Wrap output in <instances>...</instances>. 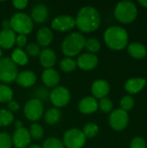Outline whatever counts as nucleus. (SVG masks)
Wrapping results in <instances>:
<instances>
[{
    "label": "nucleus",
    "mask_w": 147,
    "mask_h": 148,
    "mask_svg": "<svg viewBox=\"0 0 147 148\" xmlns=\"http://www.w3.org/2000/svg\"><path fill=\"white\" fill-rule=\"evenodd\" d=\"M75 24L80 31L90 33L95 31L101 24V15L93 6L82 7L75 17Z\"/></svg>",
    "instance_id": "obj_1"
},
{
    "label": "nucleus",
    "mask_w": 147,
    "mask_h": 148,
    "mask_svg": "<svg viewBox=\"0 0 147 148\" xmlns=\"http://www.w3.org/2000/svg\"><path fill=\"white\" fill-rule=\"evenodd\" d=\"M128 33L120 26H111L104 33V41L107 46L113 50H121L128 44Z\"/></svg>",
    "instance_id": "obj_2"
},
{
    "label": "nucleus",
    "mask_w": 147,
    "mask_h": 148,
    "mask_svg": "<svg viewBox=\"0 0 147 148\" xmlns=\"http://www.w3.org/2000/svg\"><path fill=\"white\" fill-rule=\"evenodd\" d=\"M86 38L80 32H73L68 35L62 42V51L67 57L77 56L85 47Z\"/></svg>",
    "instance_id": "obj_3"
},
{
    "label": "nucleus",
    "mask_w": 147,
    "mask_h": 148,
    "mask_svg": "<svg viewBox=\"0 0 147 148\" xmlns=\"http://www.w3.org/2000/svg\"><path fill=\"white\" fill-rule=\"evenodd\" d=\"M138 15V8L136 4L128 0L121 1L117 3L114 9L115 18L122 23H133Z\"/></svg>",
    "instance_id": "obj_4"
},
{
    "label": "nucleus",
    "mask_w": 147,
    "mask_h": 148,
    "mask_svg": "<svg viewBox=\"0 0 147 148\" xmlns=\"http://www.w3.org/2000/svg\"><path fill=\"white\" fill-rule=\"evenodd\" d=\"M10 29L18 35H29L34 28V22L31 17L24 12L15 13L10 19Z\"/></svg>",
    "instance_id": "obj_5"
},
{
    "label": "nucleus",
    "mask_w": 147,
    "mask_h": 148,
    "mask_svg": "<svg viewBox=\"0 0 147 148\" xmlns=\"http://www.w3.org/2000/svg\"><path fill=\"white\" fill-rule=\"evenodd\" d=\"M17 74V66L10 57H2L0 59V82L11 83L16 81Z\"/></svg>",
    "instance_id": "obj_6"
},
{
    "label": "nucleus",
    "mask_w": 147,
    "mask_h": 148,
    "mask_svg": "<svg viewBox=\"0 0 147 148\" xmlns=\"http://www.w3.org/2000/svg\"><path fill=\"white\" fill-rule=\"evenodd\" d=\"M86 137L78 128L67 130L63 134V144L67 148H82L86 144Z\"/></svg>",
    "instance_id": "obj_7"
},
{
    "label": "nucleus",
    "mask_w": 147,
    "mask_h": 148,
    "mask_svg": "<svg viewBox=\"0 0 147 148\" xmlns=\"http://www.w3.org/2000/svg\"><path fill=\"white\" fill-rule=\"evenodd\" d=\"M44 112V108L41 100L33 98L28 101L23 108V113L25 117L30 121H39Z\"/></svg>",
    "instance_id": "obj_8"
},
{
    "label": "nucleus",
    "mask_w": 147,
    "mask_h": 148,
    "mask_svg": "<svg viewBox=\"0 0 147 148\" xmlns=\"http://www.w3.org/2000/svg\"><path fill=\"white\" fill-rule=\"evenodd\" d=\"M71 95L69 90L63 86L55 87L49 94V100L56 108L67 106L69 103Z\"/></svg>",
    "instance_id": "obj_9"
},
{
    "label": "nucleus",
    "mask_w": 147,
    "mask_h": 148,
    "mask_svg": "<svg viewBox=\"0 0 147 148\" xmlns=\"http://www.w3.org/2000/svg\"><path fill=\"white\" fill-rule=\"evenodd\" d=\"M129 122V116L127 112L121 108L115 109L111 112L109 116V125L116 131L124 130Z\"/></svg>",
    "instance_id": "obj_10"
},
{
    "label": "nucleus",
    "mask_w": 147,
    "mask_h": 148,
    "mask_svg": "<svg viewBox=\"0 0 147 148\" xmlns=\"http://www.w3.org/2000/svg\"><path fill=\"white\" fill-rule=\"evenodd\" d=\"M75 27H76L75 18L68 15L57 16L51 22V28L59 32L69 31Z\"/></svg>",
    "instance_id": "obj_11"
},
{
    "label": "nucleus",
    "mask_w": 147,
    "mask_h": 148,
    "mask_svg": "<svg viewBox=\"0 0 147 148\" xmlns=\"http://www.w3.org/2000/svg\"><path fill=\"white\" fill-rule=\"evenodd\" d=\"M11 139L12 144L16 148H27L31 141L29 132L25 127L16 129Z\"/></svg>",
    "instance_id": "obj_12"
},
{
    "label": "nucleus",
    "mask_w": 147,
    "mask_h": 148,
    "mask_svg": "<svg viewBox=\"0 0 147 148\" xmlns=\"http://www.w3.org/2000/svg\"><path fill=\"white\" fill-rule=\"evenodd\" d=\"M98 63H99V59L97 56L88 52L83 53L81 56H79L76 62L77 66L84 71L93 70L97 67Z\"/></svg>",
    "instance_id": "obj_13"
},
{
    "label": "nucleus",
    "mask_w": 147,
    "mask_h": 148,
    "mask_svg": "<svg viewBox=\"0 0 147 148\" xmlns=\"http://www.w3.org/2000/svg\"><path fill=\"white\" fill-rule=\"evenodd\" d=\"M110 91L109 83L102 79L96 80L93 82L91 86V92L93 94V97L95 99H102L105 98Z\"/></svg>",
    "instance_id": "obj_14"
},
{
    "label": "nucleus",
    "mask_w": 147,
    "mask_h": 148,
    "mask_svg": "<svg viewBox=\"0 0 147 148\" xmlns=\"http://www.w3.org/2000/svg\"><path fill=\"white\" fill-rule=\"evenodd\" d=\"M99 104L97 100L93 96H86L81 99L78 104V109L81 114H91L97 111Z\"/></svg>",
    "instance_id": "obj_15"
},
{
    "label": "nucleus",
    "mask_w": 147,
    "mask_h": 148,
    "mask_svg": "<svg viewBox=\"0 0 147 148\" xmlns=\"http://www.w3.org/2000/svg\"><path fill=\"white\" fill-rule=\"evenodd\" d=\"M49 16V10L43 3H37L34 5L31 10V19L36 23H45Z\"/></svg>",
    "instance_id": "obj_16"
},
{
    "label": "nucleus",
    "mask_w": 147,
    "mask_h": 148,
    "mask_svg": "<svg viewBox=\"0 0 147 148\" xmlns=\"http://www.w3.org/2000/svg\"><path fill=\"white\" fill-rule=\"evenodd\" d=\"M56 54L51 49H42L39 55V61L42 67L47 69H52L56 62Z\"/></svg>",
    "instance_id": "obj_17"
},
{
    "label": "nucleus",
    "mask_w": 147,
    "mask_h": 148,
    "mask_svg": "<svg viewBox=\"0 0 147 148\" xmlns=\"http://www.w3.org/2000/svg\"><path fill=\"white\" fill-rule=\"evenodd\" d=\"M60 75L54 69H47L42 74V81L48 88H55L60 82Z\"/></svg>",
    "instance_id": "obj_18"
},
{
    "label": "nucleus",
    "mask_w": 147,
    "mask_h": 148,
    "mask_svg": "<svg viewBox=\"0 0 147 148\" xmlns=\"http://www.w3.org/2000/svg\"><path fill=\"white\" fill-rule=\"evenodd\" d=\"M37 80L36 75L29 70H25L21 73H18L16 78V82L17 85L23 88L32 87Z\"/></svg>",
    "instance_id": "obj_19"
},
{
    "label": "nucleus",
    "mask_w": 147,
    "mask_h": 148,
    "mask_svg": "<svg viewBox=\"0 0 147 148\" xmlns=\"http://www.w3.org/2000/svg\"><path fill=\"white\" fill-rule=\"evenodd\" d=\"M146 85V80L145 78L136 77L127 80L125 83V89L131 95L139 93L144 89Z\"/></svg>",
    "instance_id": "obj_20"
},
{
    "label": "nucleus",
    "mask_w": 147,
    "mask_h": 148,
    "mask_svg": "<svg viewBox=\"0 0 147 148\" xmlns=\"http://www.w3.org/2000/svg\"><path fill=\"white\" fill-rule=\"evenodd\" d=\"M16 33L11 29H2L0 31V48L3 49H11L16 43Z\"/></svg>",
    "instance_id": "obj_21"
},
{
    "label": "nucleus",
    "mask_w": 147,
    "mask_h": 148,
    "mask_svg": "<svg viewBox=\"0 0 147 148\" xmlns=\"http://www.w3.org/2000/svg\"><path fill=\"white\" fill-rule=\"evenodd\" d=\"M53 32L48 27H42L36 33V42L40 47L47 48L53 41Z\"/></svg>",
    "instance_id": "obj_22"
},
{
    "label": "nucleus",
    "mask_w": 147,
    "mask_h": 148,
    "mask_svg": "<svg viewBox=\"0 0 147 148\" xmlns=\"http://www.w3.org/2000/svg\"><path fill=\"white\" fill-rule=\"evenodd\" d=\"M128 54L135 59H143L147 56L146 47L140 42H132L127 47Z\"/></svg>",
    "instance_id": "obj_23"
},
{
    "label": "nucleus",
    "mask_w": 147,
    "mask_h": 148,
    "mask_svg": "<svg viewBox=\"0 0 147 148\" xmlns=\"http://www.w3.org/2000/svg\"><path fill=\"white\" fill-rule=\"evenodd\" d=\"M10 58L16 66H25L29 62V56L26 52L19 48H16L12 51Z\"/></svg>",
    "instance_id": "obj_24"
},
{
    "label": "nucleus",
    "mask_w": 147,
    "mask_h": 148,
    "mask_svg": "<svg viewBox=\"0 0 147 148\" xmlns=\"http://www.w3.org/2000/svg\"><path fill=\"white\" fill-rule=\"evenodd\" d=\"M62 117L61 111L56 108H49L44 114V121L49 126H54L57 124Z\"/></svg>",
    "instance_id": "obj_25"
},
{
    "label": "nucleus",
    "mask_w": 147,
    "mask_h": 148,
    "mask_svg": "<svg viewBox=\"0 0 147 148\" xmlns=\"http://www.w3.org/2000/svg\"><path fill=\"white\" fill-rule=\"evenodd\" d=\"M77 67L76 61L71 57H65L60 62V69L66 73L73 72Z\"/></svg>",
    "instance_id": "obj_26"
},
{
    "label": "nucleus",
    "mask_w": 147,
    "mask_h": 148,
    "mask_svg": "<svg viewBox=\"0 0 147 148\" xmlns=\"http://www.w3.org/2000/svg\"><path fill=\"white\" fill-rule=\"evenodd\" d=\"M12 89L6 84H0V102L8 103L13 98Z\"/></svg>",
    "instance_id": "obj_27"
},
{
    "label": "nucleus",
    "mask_w": 147,
    "mask_h": 148,
    "mask_svg": "<svg viewBox=\"0 0 147 148\" xmlns=\"http://www.w3.org/2000/svg\"><path fill=\"white\" fill-rule=\"evenodd\" d=\"M14 121L13 114L8 109H0V127H8Z\"/></svg>",
    "instance_id": "obj_28"
},
{
    "label": "nucleus",
    "mask_w": 147,
    "mask_h": 148,
    "mask_svg": "<svg viewBox=\"0 0 147 148\" xmlns=\"http://www.w3.org/2000/svg\"><path fill=\"white\" fill-rule=\"evenodd\" d=\"M83 134L85 135L86 139L88 138V139H92L94 137H95L98 133H99V127L95 124V123H93V122H89V123H87L83 129L81 130Z\"/></svg>",
    "instance_id": "obj_29"
},
{
    "label": "nucleus",
    "mask_w": 147,
    "mask_h": 148,
    "mask_svg": "<svg viewBox=\"0 0 147 148\" xmlns=\"http://www.w3.org/2000/svg\"><path fill=\"white\" fill-rule=\"evenodd\" d=\"M85 48L88 49V53L94 54L101 50V42L96 38H88V39H86Z\"/></svg>",
    "instance_id": "obj_30"
},
{
    "label": "nucleus",
    "mask_w": 147,
    "mask_h": 148,
    "mask_svg": "<svg viewBox=\"0 0 147 148\" xmlns=\"http://www.w3.org/2000/svg\"><path fill=\"white\" fill-rule=\"evenodd\" d=\"M29 132L30 137L36 140H41L44 135V130H43L42 127L36 123H34L30 126Z\"/></svg>",
    "instance_id": "obj_31"
},
{
    "label": "nucleus",
    "mask_w": 147,
    "mask_h": 148,
    "mask_svg": "<svg viewBox=\"0 0 147 148\" xmlns=\"http://www.w3.org/2000/svg\"><path fill=\"white\" fill-rule=\"evenodd\" d=\"M42 148H66L63 142L55 137H49L46 139L42 144Z\"/></svg>",
    "instance_id": "obj_32"
},
{
    "label": "nucleus",
    "mask_w": 147,
    "mask_h": 148,
    "mask_svg": "<svg viewBox=\"0 0 147 148\" xmlns=\"http://www.w3.org/2000/svg\"><path fill=\"white\" fill-rule=\"evenodd\" d=\"M134 99L131 95H125L120 99V108L127 112L134 107Z\"/></svg>",
    "instance_id": "obj_33"
},
{
    "label": "nucleus",
    "mask_w": 147,
    "mask_h": 148,
    "mask_svg": "<svg viewBox=\"0 0 147 148\" xmlns=\"http://www.w3.org/2000/svg\"><path fill=\"white\" fill-rule=\"evenodd\" d=\"M98 104H99L100 109L103 113H111L113 111V101L110 99L107 98V97L101 99V101H100V102Z\"/></svg>",
    "instance_id": "obj_34"
},
{
    "label": "nucleus",
    "mask_w": 147,
    "mask_h": 148,
    "mask_svg": "<svg viewBox=\"0 0 147 148\" xmlns=\"http://www.w3.org/2000/svg\"><path fill=\"white\" fill-rule=\"evenodd\" d=\"M41 52V48L37 43L35 42H30L26 45V54L32 56L36 57L40 55Z\"/></svg>",
    "instance_id": "obj_35"
},
{
    "label": "nucleus",
    "mask_w": 147,
    "mask_h": 148,
    "mask_svg": "<svg viewBox=\"0 0 147 148\" xmlns=\"http://www.w3.org/2000/svg\"><path fill=\"white\" fill-rule=\"evenodd\" d=\"M12 139L7 133H0V148H11Z\"/></svg>",
    "instance_id": "obj_36"
},
{
    "label": "nucleus",
    "mask_w": 147,
    "mask_h": 148,
    "mask_svg": "<svg viewBox=\"0 0 147 148\" xmlns=\"http://www.w3.org/2000/svg\"><path fill=\"white\" fill-rule=\"evenodd\" d=\"M130 148H146V143L143 137H134L130 144Z\"/></svg>",
    "instance_id": "obj_37"
},
{
    "label": "nucleus",
    "mask_w": 147,
    "mask_h": 148,
    "mask_svg": "<svg viewBox=\"0 0 147 148\" xmlns=\"http://www.w3.org/2000/svg\"><path fill=\"white\" fill-rule=\"evenodd\" d=\"M27 36L24 35H18L16 37V44L17 48L22 49L23 47H26L27 45Z\"/></svg>",
    "instance_id": "obj_38"
},
{
    "label": "nucleus",
    "mask_w": 147,
    "mask_h": 148,
    "mask_svg": "<svg viewBox=\"0 0 147 148\" xmlns=\"http://www.w3.org/2000/svg\"><path fill=\"white\" fill-rule=\"evenodd\" d=\"M29 2L27 0H14L12 1V4L14 6V8H16V10H24L27 5H28Z\"/></svg>",
    "instance_id": "obj_39"
},
{
    "label": "nucleus",
    "mask_w": 147,
    "mask_h": 148,
    "mask_svg": "<svg viewBox=\"0 0 147 148\" xmlns=\"http://www.w3.org/2000/svg\"><path fill=\"white\" fill-rule=\"evenodd\" d=\"M7 106H8V110L9 111H10L11 113H13V112H17L19 109H20V105H19V103L17 102V101H9L8 102V104H7Z\"/></svg>",
    "instance_id": "obj_40"
},
{
    "label": "nucleus",
    "mask_w": 147,
    "mask_h": 148,
    "mask_svg": "<svg viewBox=\"0 0 147 148\" xmlns=\"http://www.w3.org/2000/svg\"><path fill=\"white\" fill-rule=\"evenodd\" d=\"M3 29H10V20H3Z\"/></svg>",
    "instance_id": "obj_41"
},
{
    "label": "nucleus",
    "mask_w": 147,
    "mask_h": 148,
    "mask_svg": "<svg viewBox=\"0 0 147 148\" xmlns=\"http://www.w3.org/2000/svg\"><path fill=\"white\" fill-rule=\"evenodd\" d=\"M14 126H15L16 129H19V128L23 127V122H22L21 121H16L14 122Z\"/></svg>",
    "instance_id": "obj_42"
},
{
    "label": "nucleus",
    "mask_w": 147,
    "mask_h": 148,
    "mask_svg": "<svg viewBox=\"0 0 147 148\" xmlns=\"http://www.w3.org/2000/svg\"><path fill=\"white\" fill-rule=\"evenodd\" d=\"M138 2H139V3L140 5H142V6L147 8V0H139Z\"/></svg>",
    "instance_id": "obj_43"
},
{
    "label": "nucleus",
    "mask_w": 147,
    "mask_h": 148,
    "mask_svg": "<svg viewBox=\"0 0 147 148\" xmlns=\"http://www.w3.org/2000/svg\"><path fill=\"white\" fill-rule=\"evenodd\" d=\"M27 148H42L41 146L39 145H31V146H29Z\"/></svg>",
    "instance_id": "obj_44"
},
{
    "label": "nucleus",
    "mask_w": 147,
    "mask_h": 148,
    "mask_svg": "<svg viewBox=\"0 0 147 148\" xmlns=\"http://www.w3.org/2000/svg\"><path fill=\"white\" fill-rule=\"evenodd\" d=\"M2 56H3V51H2V49L0 48V59L2 58Z\"/></svg>",
    "instance_id": "obj_45"
}]
</instances>
